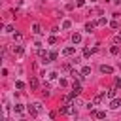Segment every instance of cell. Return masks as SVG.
I'll return each mask as SVG.
<instances>
[{
  "label": "cell",
  "mask_w": 121,
  "mask_h": 121,
  "mask_svg": "<svg viewBox=\"0 0 121 121\" xmlns=\"http://www.w3.org/2000/svg\"><path fill=\"white\" fill-rule=\"evenodd\" d=\"M110 53H112V55H117V53H119V45H112V47H110Z\"/></svg>",
  "instance_id": "9a60e30c"
},
{
  "label": "cell",
  "mask_w": 121,
  "mask_h": 121,
  "mask_svg": "<svg viewBox=\"0 0 121 121\" xmlns=\"http://www.w3.org/2000/svg\"><path fill=\"white\" fill-rule=\"evenodd\" d=\"M13 53H17V55H23V53H25L23 45H13Z\"/></svg>",
  "instance_id": "9c48e42d"
},
{
  "label": "cell",
  "mask_w": 121,
  "mask_h": 121,
  "mask_svg": "<svg viewBox=\"0 0 121 121\" xmlns=\"http://www.w3.org/2000/svg\"><path fill=\"white\" fill-rule=\"evenodd\" d=\"M32 32H34V34H42V28H40V25H38V23H34V25H32Z\"/></svg>",
  "instance_id": "8fae6325"
},
{
  "label": "cell",
  "mask_w": 121,
  "mask_h": 121,
  "mask_svg": "<svg viewBox=\"0 0 121 121\" xmlns=\"http://www.w3.org/2000/svg\"><path fill=\"white\" fill-rule=\"evenodd\" d=\"M13 112H15V113H23V112H25L23 104H15V106H13Z\"/></svg>",
  "instance_id": "30bf717a"
},
{
  "label": "cell",
  "mask_w": 121,
  "mask_h": 121,
  "mask_svg": "<svg viewBox=\"0 0 121 121\" xmlns=\"http://www.w3.org/2000/svg\"><path fill=\"white\" fill-rule=\"evenodd\" d=\"M119 106H121V100H119V98H113V100L110 102V108H112V110H117Z\"/></svg>",
  "instance_id": "8992f818"
},
{
  "label": "cell",
  "mask_w": 121,
  "mask_h": 121,
  "mask_svg": "<svg viewBox=\"0 0 121 121\" xmlns=\"http://www.w3.org/2000/svg\"><path fill=\"white\" fill-rule=\"evenodd\" d=\"M83 4H85V0H78L76 2V6H83Z\"/></svg>",
  "instance_id": "cb8c5ba5"
},
{
  "label": "cell",
  "mask_w": 121,
  "mask_h": 121,
  "mask_svg": "<svg viewBox=\"0 0 121 121\" xmlns=\"http://www.w3.org/2000/svg\"><path fill=\"white\" fill-rule=\"evenodd\" d=\"M100 72H102V74H113V68L108 66V64H102V66H100Z\"/></svg>",
  "instance_id": "277c9868"
},
{
  "label": "cell",
  "mask_w": 121,
  "mask_h": 121,
  "mask_svg": "<svg viewBox=\"0 0 121 121\" xmlns=\"http://www.w3.org/2000/svg\"><path fill=\"white\" fill-rule=\"evenodd\" d=\"M47 42L53 45V43H57V38H55V36H49V40H47Z\"/></svg>",
  "instance_id": "44dd1931"
},
{
  "label": "cell",
  "mask_w": 121,
  "mask_h": 121,
  "mask_svg": "<svg viewBox=\"0 0 121 121\" xmlns=\"http://www.w3.org/2000/svg\"><path fill=\"white\" fill-rule=\"evenodd\" d=\"M40 110H42L40 104H32V106H28V113H30V115H38Z\"/></svg>",
  "instance_id": "7a4b0ae2"
},
{
  "label": "cell",
  "mask_w": 121,
  "mask_h": 121,
  "mask_svg": "<svg viewBox=\"0 0 121 121\" xmlns=\"http://www.w3.org/2000/svg\"><path fill=\"white\" fill-rule=\"evenodd\" d=\"M93 51H95V49H89V47H83V57H85V59H89Z\"/></svg>",
  "instance_id": "7c38bea8"
},
{
  "label": "cell",
  "mask_w": 121,
  "mask_h": 121,
  "mask_svg": "<svg viewBox=\"0 0 121 121\" xmlns=\"http://www.w3.org/2000/svg\"><path fill=\"white\" fill-rule=\"evenodd\" d=\"M91 74V66H83L81 68V76H89Z\"/></svg>",
  "instance_id": "4fadbf2b"
},
{
  "label": "cell",
  "mask_w": 121,
  "mask_h": 121,
  "mask_svg": "<svg viewBox=\"0 0 121 121\" xmlns=\"http://www.w3.org/2000/svg\"><path fill=\"white\" fill-rule=\"evenodd\" d=\"M91 112H93V115H95L96 119H104V117H106V112H104V110H91Z\"/></svg>",
  "instance_id": "3957f363"
},
{
  "label": "cell",
  "mask_w": 121,
  "mask_h": 121,
  "mask_svg": "<svg viewBox=\"0 0 121 121\" xmlns=\"http://www.w3.org/2000/svg\"><path fill=\"white\" fill-rule=\"evenodd\" d=\"M72 42H74V43H81V34H79V32H74V34H72Z\"/></svg>",
  "instance_id": "52a82bcc"
},
{
  "label": "cell",
  "mask_w": 121,
  "mask_h": 121,
  "mask_svg": "<svg viewBox=\"0 0 121 121\" xmlns=\"http://www.w3.org/2000/svg\"><path fill=\"white\" fill-rule=\"evenodd\" d=\"M15 87H17V89H25V83L19 79V81H15Z\"/></svg>",
  "instance_id": "d6986e66"
},
{
  "label": "cell",
  "mask_w": 121,
  "mask_h": 121,
  "mask_svg": "<svg viewBox=\"0 0 121 121\" xmlns=\"http://www.w3.org/2000/svg\"><path fill=\"white\" fill-rule=\"evenodd\" d=\"M96 25H98V23H95V21H89V23H87V25H85V30H87V32H93V30H95V26H96Z\"/></svg>",
  "instance_id": "5b68a950"
},
{
  "label": "cell",
  "mask_w": 121,
  "mask_h": 121,
  "mask_svg": "<svg viewBox=\"0 0 121 121\" xmlns=\"http://www.w3.org/2000/svg\"><path fill=\"white\" fill-rule=\"evenodd\" d=\"M113 4H121V0H113Z\"/></svg>",
  "instance_id": "d4e9b609"
},
{
  "label": "cell",
  "mask_w": 121,
  "mask_h": 121,
  "mask_svg": "<svg viewBox=\"0 0 121 121\" xmlns=\"http://www.w3.org/2000/svg\"><path fill=\"white\" fill-rule=\"evenodd\" d=\"M74 53H76V47H64L62 49V55H66V57L68 55H74Z\"/></svg>",
  "instance_id": "ba28073f"
},
{
  "label": "cell",
  "mask_w": 121,
  "mask_h": 121,
  "mask_svg": "<svg viewBox=\"0 0 121 121\" xmlns=\"http://www.w3.org/2000/svg\"><path fill=\"white\" fill-rule=\"evenodd\" d=\"M110 26H112V28H117L119 25H117V21H112V23H110Z\"/></svg>",
  "instance_id": "603a6c76"
},
{
  "label": "cell",
  "mask_w": 121,
  "mask_h": 121,
  "mask_svg": "<svg viewBox=\"0 0 121 121\" xmlns=\"http://www.w3.org/2000/svg\"><path fill=\"white\" fill-rule=\"evenodd\" d=\"M70 26H72V23H70L68 19H66V21H62V28H70Z\"/></svg>",
  "instance_id": "ac0fdd59"
},
{
  "label": "cell",
  "mask_w": 121,
  "mask_h": 121,
  "mask_svg": "<svg viewBox=\"0 0 121 121\" xmlns=\"http://www.w3.org/2000/svg\"><path fill=\"white\" fill-rule=\"evenodd\" d=\"M106 95H108L110 98H113V96H115V89H108V93H106Z\"/></svg>",
  "instance_id": "ffe728a7"
},
{
  "label": "cell",
  "mask_w": 121,
  "mask_h": 121,
  "mask_svg": "<svg viewBox=\"0 0 121 121\" xmlns=\"http://www.w3.org/2000/svg\"><path fill=\"white\" fill-rule=\"evenodd\" d=\"M96 23H98V25H100V26H104V25H108V21H106V19H104V17H100V19H98V21H96Z\"/></svg>",
  "instance_id": "e0dca14e"
},
{
  "label": "cell",
  "mask_w": 121,
  "mask_h": 121,
  "mask_svg": "<svg viewBox=\"0 0 121 121\" xmlns=\"http://www.w3.org/2000/svg\"><path fill=\"white\" fill-rule=\"evenodd\" d=\"M79 93H81V83H79V81H74V87H72V93H70V95L76 98Z\"/></svg>",
  "instance_id": "6da1fadb"
},
{
  "label": "cell",
  "mask_w": 121,
  "mask_h": 121,
  "mask_svg": "<svg viewBox=\"0 0 121 121\" xmlns=\"http://www.w3.org/2000/svg\"><path fill=\"white\" fill-rule=\"evenodd\" d=\"M57 57H59L57 51H51V53H49V62H51V60H57Z\"/></svg>",
  "instance_id": "2e32d148"
},
{
  "label": "cell",
  "mask_w": 121,
  "mask_h": 121,
  "mask_svg": "<svg viewBox=\"0 0 121 121\" xmlns=\"http://www.w3.org/2000/svg\"><path fill=\"white\" fill-rule=\"evenodd\" d=\"M115 87H119V89H121V78H115Z\"/></svg>",
  "instance_id": "7402d4cb"
},
{
  "label": "cell",
  "mask_w": 121,
  "mask_h": 121,
  "mask_svg": "<svg viewBox=\"0 0 121 121\" xmlns=\"http://www.w3.org/2000/svg\"><path fill=\"white\" fill-rule=\"evenodd\" d=\"M30 89H38V79L36 78H30Z\"/></svg>",
  "instance_id": "5bb4252c"
}]
</instances>
